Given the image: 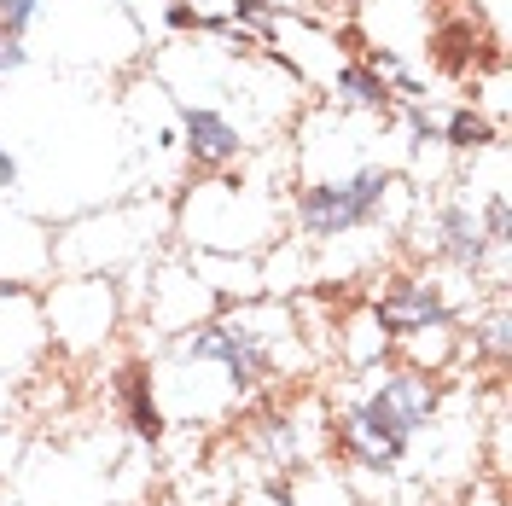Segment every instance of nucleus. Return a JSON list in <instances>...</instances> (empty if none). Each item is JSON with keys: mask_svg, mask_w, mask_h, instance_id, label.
<instances>
[{"mask_svg": "<svg viewBox=\"0 0 512 506\" xmlns=\"http://www.w3.org/2000/svg\"><path fill=\"white\" fill-rule=\"evenodd\" d=\"M384 169H361V175H350V181H338V187H309L303 192V227L309 233H350V227H361L373 210H379L384 198Z\"/></svg>", "mask_w": 512, "mask_h": 506, "instance_id": "f257e3e1", "label": "nucleus"}, {"mask_svg": "<svg viewBox=\"0 0 512 506\" xmlns=\"http://www.w3.org/2000/svg\"><path fill=\"white\" fill-rule=\"evenodd\" d=\"M344 443L355 448V460H361V466H396V460H402V448H408V431H402V425H390V419L367 402V408H355L350 419H344Z\"/></svg>", "mask_w": 512, "mask_h": 506, "instance_id": "f03ea898", "label": "nucleus"}, {"mask_svg": "<svg viewBox=\"0 0 512 506\" xmlns=\"http://www.w3.org/2000/svg\"><path fill=\"white\" fill-rule=\"evenodd\" d=\"M373 408H379L390 425H402V431L414 437L419 425L431 419V408H437V384L425 379V373H396V379L373 396Z\"/></svg>", "mask_w": 512, "mask_h": 506, "instance_id": "7ed1b4c3", "label": "nucleus"}, {"mask_svg": "<svg viewBox=\"0 0 512 506\" xmlns=\"http://www.w3.org/2000/svg\"><path fill=\"white\" fill-rule=\"evenodd\" d=\"M379 326L384 332H419V326H448V309L443 297L431 291V285L419 280H402L390 297L379 303Z\"/></svg>", "mask_w": 512, "mask_h": 506, "instance_id": "20e7f679", "label": "nucleus"}, {"mask_svg": "<svg viewBox=\"0 0 512 506\" xmlns=\"http://www.w3.org/2000/svg\"><path fill=\"white\" fill-rule=\"evenodd\" d=\"M187 355H216V361H227L233 384L262 379V355H256V349L245 344V338H239V326H210V332L187 338Z\"/></svg>", "mask_w": 512, "mask_h": 506, "instance_id": "39448f33", "label": "nucleus"}, {"mask_svg": "<svg viewBox=\"0 0 512 506\" xmlns=\"http://www.w3.org/2000/svg\"><path fill=\"white\" fill-rule=\"evenodd\" d=\"M187 146H192L198 163H227L239 152V134H233V123L216 117V111H187Z\"/></svg>", "mask_w": 512, "mask_h": 506, "instance_id": "423d86ee", "label": "nucleus"}, {"mask_svg": "<svg viewBox=\"0 0 512 506\" xmlns=\"http://www.w3.org/2000/svg\"><path fill=\"white\" fill-rule=\"evenodd\" d=\"M123 408H128V431L146 437V443H158L163 419H158V402H152V390H146V373H140V367H128L123 373Z\"/></svg>", "mask_w": 512, "mask_h": 506, "instance_id": "0eeeda50", "label": "nucleus"}, {"mask_svg": "<svg viewBox=\"0 0 512 506\" xmlns=\"http://www.w3.org/2000/svg\"><path fill=\"white\" fill-rule=\"evenodd\" d=\"M443 251L454 256V262H466V268H478L483 233H478V222H472L466 210H448V216H443Z\"/></svg>", "mask_w": 512, "mask_h": 506, "instance_id": "6e6552de", "label": "nucleus"}, {"mask_svg": "<svg viewBox=\"0 0 512 506\" xmlns=\"http://www.w3.org/2000/svg\"><path fill=\"white\" fill-rule=\"evenodd\" d=\"M338 94L350 99V105H384L390 88L379 82V70H367V64H350L344 76H338Z\"/></svg>", "mask_w": 512, "mask_h": 506, "instance_id": "1a4fd4ad", "label": "nucleus"}, {"mask_svg": "<svg viewBox=\"0 0 512 506\" xmlns=\"http://www.w3.org/2000/svg\"><path fill=\"white\" fill-rule=\"evenodd\" d=\"M483 140H489V123L472 117V111H460V117L448 123V146H483Z\"/></svg>", "mask_w": 512, "mask_h": 506, "instance_id": "9d476101", "label": "nucleus"}, {"mask_svg": "<svg viewBox=\"0 0 512 506\" xmlns=\"http://www.w3.org/2000/svg\"><path fill=\"white\" fill-rule=\"evenodd\" d=\"M35 6H41V0H0V30L24 35V24L35 18Z\"/></svg>", "mask_w": 512, "mask_h": 506, "instance_id": "9b49d317", "label": "nucleus"}, {"mask_svg": "<svg viewBox=\"0 0 512 506\" xmlns=\"http://www.w3.org/2000/svg\"><path fill=\"white\" fill-rule=\"evenodd\" d=\"M18 64H24V47H18V35L0 30V76H6V70H18Z\"/></svg>", "mask_w": 512, "mask_h": 506, "instance_id": "f8f14e48", "label": "nucleus"}, {"mask_svg": "<svg viewBox=\"0 0 512 506\" xmlns=\"http://www.w3.org/2000/svg\"><path fill=\"white\" fill-rule=\"evenodd\" d=\"M489 239H507V198L489 204Z\"/></svg>", "mask_w": 512, "mask_h": 506, "instance_id": "ddd939ff", "label": "nucleus"}, {"mask_svg": "<svg viewBox=\"0 0 512 506\" xmlns=\"http://www.w3.org/2000/svg\"><path fill=\"white\" fill-rule=\"evenodd\" d=\"M169 24H175V30H187V24H198V12H187V6H169Z\"/></svg>", "mask_w": 512, "mask_h": 506, "instance_id": "4468645a", "label": "nucleus"}, {"mask_svg": "<svg viewBox=\"0 0 512 506\" xmlns=\"http://www.w3.org/2000/svg\"><path fill=\"white\" fill-rule=\"evenodd\" d=\"M12 175H18V169H12V158H6V146H0V181L12 187Z\"/></svg>", "mask_w": 512, "mask_h": 506, "instance_id": "2eb2a0df", "label": "nucleus"}, {"mask_svg": "<svg viewBox=\"0 0 512 506\" xmlns=\"http://www.w3.org/2000/svg\"><path fill=\"white\" fill-rule=\"evenodd\" d=\"M12 291H18V285H6V280H0V297H12Z\"/></svg>", "mask_w": 512, "mask_h": 506, "instance_id": "dca6fc26", "label": "nucleus"}]
</instances>
